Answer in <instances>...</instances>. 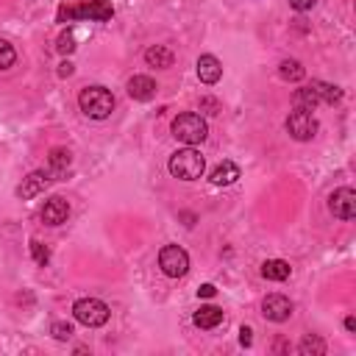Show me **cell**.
<instances>
[{
  "label": "cell",
  "instance_id": "obj_16",
  "mask_svg": "<svg viewBox=\"0 0 356 356\" xmlns=\"http://www.w3.org/2000/svg\"><path fill=\"white\" fill-rule=\"evenodd\" d=\"M236 178H239V167H236L234 161H220V164L211 170V175H209V181H211L214 186H231Z\"/></svg>",
  "mask_w": 356,
  "mask_h": 356
},
{
  "label": "cell",
  "instance_id": "obj_4",
  "mask_svg": "<svg viewBox=\"0 0 356 356\" xmlns=\"http://www.w3.org/2000/svg\"><path fill=\"white\" fill-rule=\"evenodd\" d=\"M78 106L92 120H106L114 111V95L106 86H86L78 95Z\"/></svg>",
  "mask_w": 356,
  "mask_h": 356
},
{
  "label": "cell",
  "instance_id": "obj_29",
  "mask_svg": "<svg viewBox=\"0 0 356 356\" xmlns=\"http://www.w3.org/2000/svg\"><path fill=\"white\" fill-rule=\"evenodd\" d=\"M217 295V286L214 284H203L200 289H197V298H214Z\"/></svg>",
  "mask_w": 356,
  "mask_h": 356
},
{
  "label": "cell",
  "instance_id": "obj_11",
  "mask_svg": "<svg viewBox=\"0 0 356 356\" xmlns=\"http://www.w3.org/2000/svg\"><path fill=\"white\" fill-rule=\"evenodd\" d=\"M70 167H72V153L67 147H53L50 156H47V175H50V181L67 178Z\"/></svg>",
  "mask_w": 356,
  "mask_h": 356
},
{
  "label": "cell",
  "instance_id": "obj_24",
  "mask_svg": "<svg viewBox=\"0 0 356 356\" xmlns=\"http://www.w3.org/2000/svg\"><path fill=\"white\" fill-rule=\"evenodd\" d=\"M75 47H78V44H75V36H72V31H64V33L56 39V50H58L61 56H70Z\"/></svg>",
  "mask_w": 356,
  "mask_h": 356
},
{
  "label": "cell",
  "instance_id": "obj_3",
  "mask_svg": "<svg viewBox=\"0 0 356 356\" xmlns=\"http://www.w3.org/2000/svg\"><path fill=\"white\" fill-rule=\"evenodd\" d=\"M342 100V89L334 86V83H325V81H312L309 86H300L295 89V106L300 108H314L320 103H339Z\"/></svg>",
  "mask_w": 356,
  "mask_h": 356
},
{
  "label": "cell",
  "instance_id": "obj_12",
  "mask_svg": "<svg viewBox=\"0 0 356 356\" xmlns=\"http://www.w3.org/2000/svg\"><path fill=\"white\" fill-rule=\"evenodd\" d=\"M67 217H70V203L64 200V197H50L44 206H42V222L44 225H61V222H67Z\"/></svg>",
  "mask_w": 356,
  "mask_h": 356
},
{
  "label": "cell",
  "instance_id": "obj_21",
  "mask_svg": "<svg viewBox=\"0 0 356 356\" xmlns=\"http://www.w3.org/2000/svg\"><path fill=\"white\" fill-rule=\"evenodd\" d=\"M298 350H300L303 356H323V353H325V342H323L317 334H306V337L300 339Z\"/></svg>",
  "mask_w": 356,
  "mask_h": 356
},
{
  "label": "cell",
  "instance_id": "obj_19",
  "mask_svg": "<svg viewBox=\"0 0 356 356\" xmlns=\"http://www.w3.org/2000/svg\"><path fill=\"white\" fill-rule=\"evenodd\" d=\"M289 273H292V267H289V261H284V259H267V261L261 264V275H264L267 281H286Z\"/></svg>",
  "mask_w": 356,
  "mask_h": 356
},
{
  "label": "cell",
  "instance_id": "obj_30",
  "mask_svg": "<svg viewBox=\"0 0 356 356\" xmlns=\"http://www.w3.org/2000/svg\"><path fill=\"white\" fill-rule=\"evenodd\" d=\"M72 70H75V67H72L70 61H61V64H58V75H61V78H70V75H72Z\"/></svg>",
  "mask_w": 356,
  "mask_h": 356
},
{
  "label": "cell",
  "instance_id": "obj_1",
  "mask_svg": "<svg viewBox=\"0 0 356 356\" xmlns=\"http://www.w3.org/2000/svg\"><path fill=\"white\" fill-rule=\"evenodd\" d=\"M114 17L111 0H83V3H61L56 11V22H75V19H89V22H108Z\"/></svg>",
  "mask_w": 356,
  "mask_h": 356
},
{
  "label": "cell",
  "instance_id": "obj_22",
  "mask_svg": "<svg viewBox=\"0 0 356 356\" xmlns=\"http://www.w3.org/2000/svg\"><path fill=\"white\" fill-rule=\"evenodd\" d=\"M14 61H17V50L6 39H0V72L8 70V67H14Z\"/></svg>",
  "mask_w": 356,
  "mask_h": 356
},
{
  "label": "cell",
  "instance_id": "obj_7",
  "mask_svg": "<svg viewBox=\"0 0 356 356\" xmlns=\"http://www.w3.org/2000/svg\"><path fill=\"white\" fill-rule=\"evenodd\" d=\"M286 134L292 136V139H298V142H309V139H314V134H317V117L312 114V108H295L289 117H286Z\"/></svg>",
  "mask_w": 356,
  "mask_h": 356
},
{
  "label": "cell",
  "instance_id": "obj_26",
  "mask_svg": "<svg viewBox=\"0 0 356 356\" xmlns=\"http://www.w3.org/2000/svg\"><path fill=\"white\" fill-rule=\"evenodd\" d=\"M200 108H206V114H217L220 111V103L214 97H200Z\"/></svg>",
  "mask_w": 356,
  "mask_h": 356
},
{
  "label": "cell",
  "instance_id": "obj_15",
  "mask_svg": "<svg viewBox=\"0 0 356 356\" xmlns=\"http://www.w3.org/2000/svg\"><path fill=\"white\" fill-rule=\"evenodd\" d=\"M197 78L203 81V83H217L220 78H222V64H220V58L217 56H211V53H206V56H200L197 58Z\"/></svg>",
  "mask_w": 356,
  "mask_h": 356
},
{
  "label": "cell",
  "instance_id": "obj_8",
  "mask_svg": "<svg viewBox=\"0 0 356 356\" xmlns=\"http://www.w3.org/2000/svg\"><path fill=\"white\" fill-rule=\"evenodd\" d=\"M159 267H161L164 275L181 278V275H186V270H189V253H186L181 245H164V248L159 250Z\"/></svg>",
  "mask_w": 356,
  "mask_h": 356
},
{
  "label": "cell",
  "instance_id": "obj_31",
  "mask_svg": "<svg viewBox=\"0 0 356 356\" xmlns=\"http://www.w3.org/2000/svg\"><path fill=\"white\" fill-rule=\"evenodd\" d=\"M345 328L348 331H356V317H345Z\"/></svg>",
  "mask_w": 356,
  "mask_h": 356
},
{
  "label": "cell",
  "instance_id": "obj_2",
  "mask_svg": "<svg viewBox=\"0 0 356 356\" xmlns=\"http://www.w3.org/2000/svg\"><path fill=\"white\" fill-rule=\"evenodd\" d=\"M170 175L172 178H181V181H195V178H200L203 175V170H206V159L192 147V145H186V147H181V150H175L172 156H170Z\"/></svg>",
  "mask_w": 356,
  "mask_h": 356
},
{
  "label": "cell",
  "instance_id": "obj_18",
  "mask_svg": "<svg viewBox=\"0 0 356 356\" xmlns=\"http://www.w3.org/2000/svg\"><path fill=\"white\" fill-rule=\"evenodd\" d=\"M145 61H147L150 67L167 70V67H172L175 56H172V50H170V47H164V44H153V47H147V50H145Z\"/></svg>",
  "mask_w": 356,
  "mask_h": 356
},
{
  "label": "cell",
  "instance_id": "obj_10",
  "mask_svg": "<svg viewBox=\"0 0 356 356\" xmlns=\"http://www.w3.org/2000/svg\"><path fill=\"white\" fill-rule=\"evenodd\" d=\"M292 300L286 298V295H278V292H273V295H267L264 300H261V314H264V320H270V323H284V320H289L292 317Z\"/></svg>",
  "mask_w": 356,
  "mask_h": 356
},
{
  "label": "cell",
  "instance_id": "obj_23",
  "mask_svg": "<svg viewBox=\"0 0 356 356\" xmlns=\"http://www.w3.org/2000/svg\"><path fill=\"white\" fill-rule=\"evenodd\" d=\"M31 256H33V261H36L39 267H44V264L50 261V250H47V245H42L39 239H31Z\"/></svg>",
  "mask_w": 356,
  "mask_h": 356
},
{
  "label": "cell",
  "instance_id": "obj_17",
  "mask_svg": "<svg viewBox=\"0 0 356 356\" xmlns=\"http://www.w3.org/2000/svg\"><path fill=\"white\" fill-rule=\"evenodd\" d=\"M222 317H225V314H222V309H220V306H200V309L195 312V317H192V320H195V325H197V328L209 331V328H217V325L222 323Z\"/></svg>",
  "mask_w": 356,
  "mask_h": 356
},
{
  "label": "cell",
  "instance_id": "obj_14",
  "mask_svg": "<svg viewBox=\"0 0 356 356\" xmlns=\"http://www.w3.org/2000/svg\"><path fill=\"white\" fill-rule=\"evenodd\" d=\"M47 181H50V175H47L44 170H36V172H31V175H28V178H22V184L17 186V197H22V200H31V197H36L39 192H44Z\"/></svg>",
  "mask_w": 356,
  "mask_h": 356
},
{
  "label": "cell",
  "instance_id": "obj_9",
  "mask_svg": "<svg viewBox=\"0 0 356 356\" xmlns=\"http://www.w3.org/2000/svg\"><path fill=\"white\" fill-rule=\"evenodd\" d=\"M328 209L337 220H353L356 217V192L350 186H339L328 197Z\"/></svg>",
  "mask_w": 356,
  "mask_h": 356
},
{
  "label": "cell",
  "instance_id": "obj_5",
  "mask_svg": "<svg viewBox=\"0 0 356 356\" xmlns=\"http://www.w3.org/2000/svg\"><path fill=\"white\" fill-rule=\"evenodd\" d=\"M172 136L178 142H184V145H197V142H203L209 136V125H206V120L200 114L184 111V114H178L172 120Z\"/></svg>",
  "mask_w": 356,
  "mask_h": 356
},
{
  "label": "cell",
  "instance_id": "obj_25",
  "mask_svg": "<svg viewBox=\"0 0 356 356\" xmlns=\"http://www.w3.org/2000/svg\"><path fill=\"white\" fill-rule=\"evenodd\" d=\"M50 334H53L58 342H67V339L72 337V325H70V323H53V325H50Z\"/></svg>",
  "mask_w": 356,
  "mask_h": 356
},
{
  "label": "cell",
  "instance_id": "obj_27",
  "mask_svg": "<svg viewBox=\"0 0 356 356\" xmlns=\"http://www.w3.org/2000/svg\"><path fill=\"white\" fill-rule=\"evenodd\" d=\"M289 6H292L295 11H309V8L317 6V0H289Z\"/></svg>",
  "mask_w": 356,
  "mask_h": 356
},
{
  "label": "cell",
  "instance_id": "obj_28",
  "mask_svg": "<svg viewBox=\"0 0 356 356\" xmlns=\"http://www.w3.org/2000/svg\"><path fill=\"white\" fill-rule=\"evenodd\" d=\"M250 334H253V331H250L248 325H242V328H239V345H242V348H250V342H253V337H250Z\"/></svg>",
  "mask_w": 356,
  "mask_h": 356
},
{
  "label": "cell",
  "instance_id": "obj_13",
  "mask_svg": "<svg viewBox=\"0 0 356 356\" xmlns=\"http://www.w3.org/2000/svg\"><path fill=\"white\" fill-rule=\"evenodd\" d=\"M156 81L150 78V75H134L131 81H128V97H134V100H139V103H147V100H153L156 97Z\"/></svg>",
  "mask_w": 356,
  "mask_h": 356
},
{
  "label": "cell",
  "instance_id": "obj_20",
  "mask_svg": "<svg viewBox=\"0 0 356 356\" xmlns=\"http://www.w3.org/2000/svg\"><path fill=\"white\" fill-rule=\"evenodd\" d=\"M278 75H281V81L298 83V81H303V78H306V70H303V64H300V61H295V58H284V61L278 64Z\"/></svg>",
  "mask_w": 356,
  "mask_h": 356
},
{
  "label": "cell",
  "instance_id": "obj_6",
  "mask_svg": "<svg viewBox=\"0 0 356 356\" xmlns=\"http://www.w3.org/2000/svg\"><path fill=\"white\" fill-rule=\"evenodd\" d=\"M72 314H75V320L81 323V325H86V328H100V325H106L108 323V306L103 303V300H97V298H81V300H75V306H72Z\"/></svg>",
  "mask_w": 356,
  "mask_h": 356
}]
</instances>
